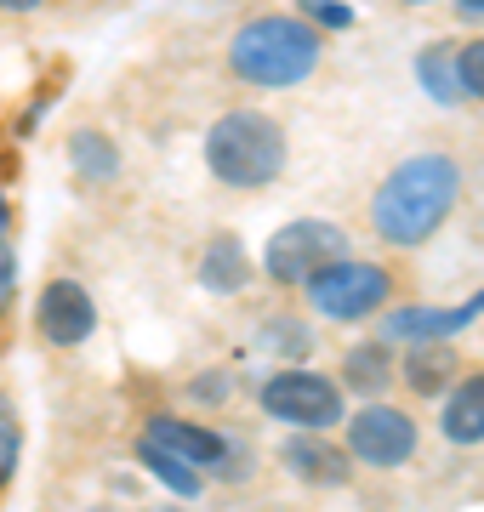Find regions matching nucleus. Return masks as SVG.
Instances as JSON below:
<instances>
[{"instance_id":"1","label":"nucleus","mask_w":484,"mask_h":512,"mask_svg":"<svg viewBox=\"0 0 484 512\" xmlns=\"http://www.w3.org/2000/svg\"><path fill=\"white\" fill-rule=\"evenodd\" d=\"M462 205V160L450 148H410L371 188V234L388 251H422Z\"/></svg>"},{"instance_id":"2","label":"nucleus","mask_w":484,"mask_h":512,"mask_svg":"<svg viewBox=\"0 0 484 512\" xmlns=\"http://www.w3.org/2000/svg\"><path fill=\"white\" fill-rule=\"evenodd\" d=\"M228 74L251 92H291L325 63V35L302 12H257L234 29L223 52Z\"/></svg>"},{"instance_id":"3","label":"nucleus","mask_w":484,"mask_h":512,"mask_svg":"<svg viewBox=\"0 0 484 512\" xmlns=\"http://www.w3.org/2000/svg\"><path fill=\"white\" fill-rule=\"evenodd\" d=\"M285 160H291V143L268 109H228L205 131V165L223 188L257 194L285 177Z\"/></svg>"},{"instance_id":"4","label":"nucleus","mask_w":484,"mask_h":512,"mask_svg":"<svg viewBox=\"0 0 484 512\" xmlns=\"http://www.w3.org/2000/svg\"><path fill=\"white\" fill-rule=\"evenodd\" d=\"M399 296V279L393 268L371 262V256H336L325 262L308 285H302V302L314 319H331V325H359V319H376Z\"/></svg>"},{"instance_id":"5","label":"nucleus","mask_w":484,"mask_h":512,"mask_svg":"<svg viewBox=\"0 0 484 512\" xmlns=\"http://www.w3.org/2000/svg\"><path fill=\"white\" fill-rule=\"evenodd\" d=\"M257 404L274 421L302 427V433L342 427V416H348V404H342V382H336V376H319V370H308V365L274 370V376L257 387Z\"/></svg>"},{"instance_id":"6","label":"nucleus","mask_w":484,"mask_h":512,"mask_svg":"<svg viewBox=\"0 0 484 512\" xmlns=\"http://www.w3.org/2000/svg\"><path fill=\"white\" fill-rule=\"evenodd\" d=\"M336 256H348V234L325 217H297V222H285V228L268 234V245H262V274L274 279V285H285V291H302Z\"/></svg>"},{"instance_id":"7","label":"nucleus","mask_w":484,"mask_h":512,"mask_svg":"<svg viewBox=\"0 0 484 512\" xmlns=\"http://www.w3.org/2000/svg\"><path fill=\"white\" fill-rule=\"evenodd\" d=\"M342 427H348L342 450H348L359 467H376V473H393V467L416 461V450H422L416 416L399 410V404H382V399L365 404V410H354V416H342Z\"/></svg>"},{"instance_id":"8","label":"nucleus","mask_w":484,"mask_h":512,"mask_svg":"<svg viewBox=\"0 0 484 512\" xmlns=\"http://www.w3.org/2000/svg\"><path fill=\"white\" fill-rule=\"evenodd\" d=\"M35 330L52 348H80V342H92V330H97L92 291L69 274L46 279V285H40V302H35Z\"/></svg>"},{"instance_id":"9","label":"nucleus","mask_w":484,"mask_h":512,"mask_svg":"<svg viewBox=\"0 0 484 512\" xmlns=\"http://www.w3.org/2000/svg\"><path fill=\"white\" fill-rule=\"evenodd\" d=\"M473 325L467 308H433V302H399V308H382L376 313V342H388L393 353L399 348H416V342H450L456 330Z\"/></svg>"},{"instance_id":"10","label":"nucleus","mask_w":484,"mask_h":512,"mask_svg":"<svg viewBox=\"0 0 484 512\" xmlns=\"http://www.w3.org/2000/svg\"><path fill=\"white\" fill-rule=\"evenodd\" d=\"M280 461L297 484H314V490H342V484L354 478V456H348L342 444H331L325 433H297V439H285Z\"/></svg>"},{"instance_id":"11","label":"nucleus","mask_w":484,"mask_h":512,"mask_svg":"<svg viewBox=\"0 0 484 512\" xmlns=\"http://www.w3.org/2000/svg\"><path fill=\"white\" fill-rule=\"evenodd\" d=\"M143 439H154L160 450H171L177 461H188L194 473H200V467H228V461H234V444H228L223 433H211V427L183 421V416H154L149 427H143Z\"/></svg>"},{"instance_id":"12","label":"nucleus","mask_w":484,"mask_h":512,"mask_svg":"<svg viewBox=\"0 0 484 512\" xmlns=\"http://www.w3.org/2000/svg\"><path fill=\"white\" fill-rule=\"evenodd\" d=\"M439 433L456 450L484 444V370H462L439 399Z\"/></svg>"},{"instance_id":"13","label":"nucleus","mask_w":484,"mask_h":512,"mask_svg":"<svg viewBox=\"0 0 484 512\" xmlns=\"http://www.w3.org/2000/svg\"><path fill=\"white\" fill-rule=\"evenodd\" d=\"M462 376V353L450 348V342H416L405 348V365H399V382L410 393H422V399H439L450 382Z\"/></svg>"},{"instance_id":"14","label":"nucleus","mask_w":484,"mask_h":512,"mask_svg":"<svg viewBox=\"0 0 484 512\" xmlns=\"http://www.w3.org/2000/svg\"><path fill=\"white\" fill-rule=\"evenodd\" d=\"M342 387H354V393H365V399H382L393 382H399V353L388 348V342H359V348L342 353V376H336Z\"/></svg>"},{"instance_id":"15","label":"nucleus","mask_w":484,"mask_h":512,"mask_svg":"<svg viewBox=\"0 0 484 512\" xmlns=\"http://www.w3.org/2000/svg\"><path fill=\"white\" fill-rule=\"evenodd\" d=\"M200 285L211 296H240L245 285H251V256H245V245L234 234H217L211 245H205L200 256Z\"/></svg>"},{"instance_id":"16","label":"nucleus","mask_w":484,"mask_h":512,"mask_svg":"<svg viewBox=\"0 0 484 512\" xmlns=\"http://www.w3.org/2000/svg\"><path fill=\"white\" fill-rule=\"evenodd\" d=\"M416 80H422V92L433 103H445V109H462L467 92H462V74H456V46L450 40H433L416 52Z\"/></svg>"},{"instance_id":"17","label":"nucleus","mask_w":484,"mask_h":512,"mask_svg":"<svg viewBox=\"0 0 484 512\" xmlns=\"http://www.w3.org/2000/svg\"><path fill=\"white\" fill-rule=\"evenodd\" d=\"M137 456H143V467H149V473L160 478L166 490H177V495H183V501H194V495H200V473H194L188 461H177L171 450H160L154 439H143V444H137Z\"/></svg>"},{"instance_id":"18","label":"nucleus","mask_w":484,"mask_h":512,"mask_svg":"<svg viewBox=\"0 0 484 512\" xmlns=\"http://www.w3.org/2000/svg\"><path fill=\"white\" fill-rule=\"evenodd\" d=\"M262 348H274L280 359L302 365V359L314 353V325H308V319H268V325H262Z\"/></svg>"},{"instance_id":"19","label":"nucleus","mask_w":484,"mask_h":512,"mask_svg":"<svg viewBox=\"0 0 484 512\" xmlns=\"http://www.w3.org/2000/svg\"><path fill=\"white\" fill-rule=\"evenodd\" d=\"M69 148H75V165L86 177H114V171H120V154H114V143L103 131H75Z\"/></svg>"},{"instance_id":"20","label":"nucleus","mask_w":484,"mask_h":512,"mask_svg":"<svg viewBox=\"0 0 484 512\" xmlns=\"http://www.w3.org/2000/svg\"><path fill=\"white\" fill-rule=\"evenodd\" d=\"M456 74H462L467 103H484V35H473V40L456 46Z\"/></svg>"},{"instance_id":"21","label":"nucleus","mask_w":484,"mask_h":512,"mask_svg":"<svg viewBox=\"0 0 484 512\" xmlns=\"http://www.w3.org/2000/svg\"><path fill=\"white\" fill-rule=\"evenodd\" d=\"M188 393H194V399H228V393H234V382H228V370H205V376H194V387H188Z\"/></svg>"},{"instance_id":"22","label":"nucleus","mask_w":484,"mask_h":512,"mask_svg":"<svg viewBox=\"0 0 484 512\" xmlns=\"http://www.w3.org/2000/svg\"><path fill=\"white\" fill-rule=\"evenodd\" d=\"M18 467V427H12V416L0 410V484H6V473Z\"/></svg>"},{"instance_id":"23","label":"nucleus","mask_w":484,"mask_h":512,"mask_svg":"<svg viewBox=\"0 0 484 512\" xmlns=\"http://www.w3.org/2000/svg\"><path fill=\"white\" fill-rule=\"evenodd\" d=\"M308 18L331 23V29H348V23H354V12H348V6H336V0H308Z\"/></svg>"},{"instance_id":"24","label":"nucleus","mask_w":484,"mask_h":512,"mask_svg":"<svg viewBox=\"0 0 484 512\" xmlns=\"http://www.w3.org/2000/svg\"><path fill=\"white\" fill-rule=\"evenodd\" d=\"M6 302H12V256L0 251V313H6Z\"/></svg>"},{"instance_id":"25","label":"nucleus","mask_w":484,"mask_h":512,"mask_svg":"<svg viewBox=\"0 0 484 512\" xmlns=\"http://www.w3.org/2000/svg\"><path fill=\"white\" fill-rule=\"evenodd\" d=\"M456 12H462L467 23H479V29H484V0H456Z\"/></svg>"},{"instance_id":"26","label":"nucleus","mask_w":484,"mask_h":512,"mask_svg":"<svg viewBox=\"0 0 484 512\" xmlns=\"http://www.w3.org/2000/svg\"><path fill=\"white\" fill-rule=\"evenodd\" d=\"M46 0H0V12H40Z\"/></svg>"},{"instance_id":"27","label":"nucleus","mask_w":484,"mask_h":512,"mask_svg":"<svg viewBox=\"0 0 484 512\" xmlns=\"http://www.w3.org/2000/svg\"><path fill=\"white\" fill-rule=\"evenodd\" d=\"M6 228H12V211H6V194H0V251H6Z\"/></svg>"},{"instance_id":"28","label":"nucleus","mask_w":484,"mask_h":512,"mask_svg":"<svg viewBox=\"0 0 484 512\" xmlns=\"http://www.w3.org/2000/svg\"><path fill=\"white\" fill-rule=\"evenodd\" d=\"M462 308H467V313H473V319H484V291H479V296H473V302H462Z\"/></svg>"},{"instance_id":"29","label":"nucleus","mask_w":484,"mask_h":512,"mask_svg":"<svg viewBox=\"0 0 484 512\" xmlns=\"http://www.w3.org/2000/svg\"><path fill=\"white\" fill-rule=\"evenodd\" d=\"M154 512H177V507H154Z\"/></svg>"},{"instance_id":"30","label":"nucleus","mask_w":484,"mask_h":512,"mask_svg":"<svg viewBox=\"0 0 484 512\" xmlns=\"http://www.w3.org/2000/svg\"><path fill=\"white\" fill-rule=\"evenodd\" d=\"M92 512H109V507H92Z\"/></svg>"}]
</instances>
